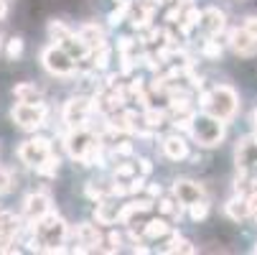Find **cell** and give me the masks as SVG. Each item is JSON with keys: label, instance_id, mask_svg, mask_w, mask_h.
<instances>
[{"label": "cell", "instance_id": "cell-19", "mask_svg": "<svg viewBox=\"0 0 257 255\" xmlns=\"http://www.w3.org/2000/svg\"><path fill=\"white\" fill-rule=\"evenodd\" d=\"M13 97L18 102H39L41 100V90L36 84H31V82H21V84L13 87Z\"/></svg>", "mask_w": 257, "mask_h": 255}, {"label": "cell", "instance_id": "cell-20", "mask_svg": "<svg viewBox=\"0 0 257 255\" xmlns=\"http://www.w3.org/2000/svg\"><path fill=\"white\" fill-rule=\"evenodd\" d=\"M77 237H79V242H82L84 247H89V250H94V247L102 242V232L97 230V225H82V227L77 230Z\"/></svg>", "mask_w": 257, "mask_h": 255}, {"label": "cell", "instance_id": "cell-35", "mask_svg": "<svg viewBox=\"0 0 257 255\" xmlns=\"http://www.w3.org/2000/svg\"><path fill=\"white\" fill-rule=\"evenodd\" d=\"M107 59H109V51L102 46V49L94 51V61H92V64H94L97 69H104V66H107Z\"/></svg>", "mask_w": 257, "mask_h": 255}, {"label": "cell", "instance_id": "cell-36", "mask_svg": "<svg viewBox=\"0 0 257 255\" xmlns=\"http://www.w3.org/2000/svg\"><path fill=\"white\" fill-rule=\"evenodd\" d=\"M21 51H23V41L21 39H11V44H8V59H18L21 56Z\"/></svg>", "mask_w": 257, "mask_h": 255}, {"label": "cell", "instance_id": "cell-18", "mask_svg": "<svg viewBox=\"0 0 257 255\" xmlns=\"http://www.w3.org/2000/svg\"><path fill=\"white\" fill-rule=\"evenodd\" d=\"M151 18H153V8H151V6L138 3V6L130 8V23H133V28H138V31L148 28V26H151Z\"/></svg>", "mask_w": 257, "mask_h": 255}, {"label": "cell", "instance_id": "cell-25", "mask_svg": "<svg viewBox=\"0 0 257 255\" xmlns=\"http://www.w3.org/2000/svg\"><path fill=\"white\" fill-rule=\"evenodd\" d=\"M49 36L64 44V41L69 39V36H71V31H69V28H66L61 21H51V23H49Z\"/></svg>", "mask_w": 257, "mask_h": 255}, {"label": "cell", "instance_id": "cell-7", "mask_svg": "<svg viewBox=\"0 0 257 255\" xmlns=\"http://www.w3.org/2000/svg\"><path fill=\"white\" fill-rule=\"evenodd\" d=\"M92 100H87V97H71L66 105H64V123L69 125V128H82L84 123H87V115H89V110H92Z\"/></svg>", "mask_w": 257, "mask_h": 255}, {"label": "cell", "instance_id": "cell-11", "mask_svg": "<svg viewBox=\"0 0 257 255\" xmlns=\"http://www.w3.org/2000/svg\"><path fill=\"white\" fill-rule=\"evenodd\" d=\"M173 194H176V199L181 204H186V207H191V204H196V202L204 199L201 187L194 184V181H176V184H173Z\"/></svg>", "mask_w": 257, "mask_h": 255}, {"label": "cell", "instance_id": "cell-43", "mask_svg": "<svg viewBox=\"0 0 257 255\" xmlns=\"http://www.w3.org/2000/svg\"><path fill=\"white\" fill-rule=\"evenodd\" d=\"M133 69H135V61H133V56H122V74H130Z\"/></svg>", "mask_w": 257, "mask_h": 255}, {"label": "cell", "instance_id": "cell-34", "mask_svg": "<svg viewBox=\"0 0 257 255\" xmlns=\"http://www.w3.org/2000/svg\"><path fill=\"white\" fill-rule=\"evenodd\" d=\"M219 54H222V46H219V41H206V44H204V56L219 59Z\"/></svg>", "mask_w": 257, "mask_h": 255}, {"label": "cell", "instance_id": "cell-4", "mask_svg": "<svg viewBox=\"0 0 257 255\" xmlns=\"http://www.w3.org/2000/svg\"><path fill=\"white\" fill-rule=\"evenodd\" d=\"M13 120L26 128V130H36V128H41L44 125V118H46V110H44V105L39 102H18L13 107Z\"/></svg>", "mask_w": 257, "mask_h": 255}, {"label": "cell", "instance_id": "cell-14", "mask_svg": "<svg viewBox=\"0 0 257 255\" xmlns=\"http://www.w3.org/2000/svg\"><path fill=\"white\" fill-rule=\"evenodd\" d=\"M257 163V140L254 138H244L237 145V166L239 168H249Z\"/></svg>", "mask_w": 257, "mask_h": 255}, {"label": "cell", "instance_id": "cell-45", "mask_svg": "<svg viewBox=\"0 0 257 255\" xmlns=\"http://www.w3.org/2000/svg\"><path fill=\"white\" fill-rule=\"evenodd\" d=\"M176 18H181V8H171L166 16V21H171V23H176Z\"/></svg>", "mask_w": 257, "mask_h": 255}, {"label": "cell", "instance_id": "cell-23", "mask_svg": "<svg viewBox=\"0 0 257 255\" xmlns=\"http://www.w3.org/2000/svg\"><path fill=\"white\" fill-rule=\"evenodd\" d=\"M143 123L148 125V128H161V125L166 123V113L158 110V107H148V110H145V115H143Z\"/></svg>", "mask_w": 257, "mask_h": 255}, {"label": "cell", "instance_id": "cell-37", "mask_svg": "<svg viewBox=\"0 0 257 255\" xmlns=\"http://www.w3.org/2000/svg\"><path fill=\"white\" fill-rule=\"evenodd\" d=\"M143 189H145V181H143L140 176H133V181H130L127 192H130V194H138V192H143Z\"/></svg>", "mask_w": 257, "mask_h": 255}, {"label": "cell", "instance_id": "cell-16", "mask_svg": "<svg viewBox=\"0 0 257 255\" xmlns=\"http://www.w3.org/2000/svg\"><path fill=\"white\" fill-rule=\"evenodd\" d=\"M79 39H82V44H84L89 51H97V49L104 46V33H102V28L94 26V23H87V26L79 31Z\"/></svg>", "mask_w": 257, "mask_h": 255}, {"label": "cell", "instance_id": "cell-44", "mask_svg": "<svg viewBox=\"0 0 257 255\" xmlns=\"http://www.w3.org/2000/svg\"><path fill=\"white\" fill-rule=\"evenodd\" d=\"M138 168H140V174H151V171H153V163H151L148 158H140V161H138Z\"/></svg>", "mask_w": 257, "mask_h": 255}, {"label": "cell", "instance_id": "cell-39", "mask_svg": "<svg viewBox=\"0 0 257 255\" xmlns=\"http://www.w3.org/2000/svg\"><path fill=\"white\" fill-rule=\"evenodd\" d=\"M115 153H120V156H130V153H133V143L120 140V143L115 145Z\"/></svg>", "mask_w": 257, "mask_h": 255}, {"label": "cell", "instance_id": "cell-42", "mask_svg": "<svg viewBox=\"0 0 257 255\" xmlns=\"http://www.w3.org/2000/svg\"><path fill=\"white\" fill-rule=\"evenodd\" d=\"M244 28L254 36V39H257V16H249L247 21H244Z\"/></svg>", "mask_w": 257, "mask_h": 255}, {"label": "cell", "instance_id": "cell-29", "mask_svg": "<svg viewBox=\"0 0 257 255\" xmlns=\"http://www.w3.org/2000/svg\"><path fill=\"white\" fill-rule=\"evenodd\" d=\"M130 3H122L117 11H112V13H109V26H117V23H122L125 21V16H130Z\"/></svg>", "mask_w": 257, "mask_h": 255}, {"label": "cell", "instance_id": "cell-26", "mask_svg": "<svg viewBox=\"0 0 257 255\" xmlns=\"http://www.w3.org/2000/svg\"><path fill=\"white\" fill-rule=\"evenodd\" d=\"M87 197L89 199H104V197H109V187H104V184H97V181H89V184H87Z\"/></svg>", "mask_w": 257, "mask_h": 255}, {"label": "cell", "instance_id": "cell-6", "mask_svg": "<svg viewBox=\"0 0 257 255\" xmlns=\"http://www.w3.org/2000/svg\"><path fill=\"white\" fill-rule=\"evenodd\" d=\"M41 59H44V66L51 71V74L64 77V74H71V71H74V59H71V54L64 46H49Z\"/></svg>", "mask_w": 257, "mask_h": 255}, {"label": "cell", "instance_id": "cell-5", "mask_svg": "<svg viewBox=\"0 0 257 255\" xmlns=\"http://www.w3.org/2000/svg\"><path fill=\"white\" fill-rule=\"evenodd\" d=\"M18 156H21L23 163L39 168V166L51 156V140H49V138H33V140H26V143L21 145Z\"/></svg>", "mask_w": 257, "mask_h": 255}, {"label": "cell", "instance_id": "cell-47", "mask_svg": "<svg viewBox=\"0 0 257 255\" xmlns=\"http://www.w3.org/2000/svg\"><path fill=\"white\" fill-rule=\"evenodd\" d=\"M143 3H145V6H151V8L156 11V8H158V6L163 3V0H143Z\"/></svg>", "mask_w": 257, "mask_h": 255}, {"label": "cell", "instance_id": "cell-31", "mask_svg": "<svg viewBox=\"0 0 257 255\" xmlns=\"http://www.w3.org/2000/svg\"><path fill=\"white\" fill-rule=\"evenodd\" d=\"M115 176L117 179H133V176H138V166L135 163H120L115 168Z\"/></svg>", "mask_w": 257, "mask_h": 255}, {"label": "cell", "instance_id": "cell-9", "mask_svg": "<svg viewBox=\"0 0 257 255\" xmlns=\"http://www.w3.org/2000/svg\"><path fill=\"white\" fill-rule=\"evenodd\" d=\"M229 44H232V49L237 51V54H242V56H252L254 51H257V39L254 36L242 26V28H234L232 33H229Z\"/></svg>", "mask_w": 257, "mask_h": 255}, {"label": "cell", "instance_id": "cell-13", "mask_svg": "<svg viewBox=\"0 0 257 255\" xmlns=\"http://www.w3.org/2000/svg\"><path fill=\"white\" fill-rule=\"evenodd\" d=\"M21 230V222L18 217L11 214V212H0V247H6L13 242V237L18 235Z\"/></svg>", "mask_w": 257, "mask_h": 255}, {"label": "cell", "instance_id": "cell-49", "mask_svg": "<svg viewBox=\"0 0 257 255\" xmlns=\"http://www.w3.org/2000/svg\"><path fill=\"white\" fill-rule=\"evenodd\" d=\"M254 140H257V138H254Z\"/></svg>", "mask_w": 257, "mask_h": 255}, {"label": "cell", "instance_id": "cell-17", "mask_svg": "<svg viewBox=\"0 0 257 255\" xmlns=\"http://www.w3.org/2000/svg\"><path fill=\"white\" fill-rule=\"evenodd\" d=\"M201 26H204L211 36L222 33V31H224V26H227L224 13H222V11H216V8H206V11L201 13Z\"/></svg>", "mask_w": 257, "mask_h": 255}, {"label": "cell", "instance_id": "cell-27", "mask_svg": "<svg viewBox=\"0 0 257 255\" xmlns=\"http://www.w3.org/2000/svg\"><path fill=\"white\" fill-rule=\"evenodd\" d=\"M168 252H194V245L189 240H181L178 235H173L168 242Z\"/></svg>", "mask_w": 257, "mask_h": 255}, {"label": "cell", "instance_id": "cell-32", "mask_svg": "<svg viewBox=\"0 0 257 255\" xmlns=\"http://www.w3.org/2000/svg\"><path fill=\"white\" fill-rule=\"evenodd\" d=\"M11 189H13V176L0 168V194H8Z\"/></svg>", "mask_w": 257, "mask_h": 255}, {"label": "cell", "instance_id": "cell-2", "mask_svg": "<svg viewBox=\"0 0 257 255\" xmlns=\"http://www.w3.org/2000/svg\"><path fill=\"white\" fill-rule=\"evenodd\" d=\"M201 107L206 113L222 118V120H229L237 110V95L232 87H214L211 92H204L201 95Z\"/></svg>", "mask_w": 257, "mask_h": 255}, {"label": "cell", "instance_id": "cell-48", "mask_svg": "<svg viewBox=\"0 0 257 255\" xmlns=\"http://www.w3.org/2000/svg\"><path fill=\"white\" fill-rule=\"evenodd\" d=\"M254 123H257V113H254Z\"/></svg>", "mask_w": 257, "mask_h": 255}, {"label": "cell", "instance_id": "cell-10", "mask_svg": "<svg viewBox=\"0 0 257 255\" xmlns=\"http://www.w3.org/2000/svg\"><path fill=\"white\" fill-rule=\"evenodd\" d=\"M23 212H26L28 220L36 225V222H39L44 214H49V212H51V199H49L46 194H31V197L26 199Z\"/></svg>", "mask_w": 257, "mask_h": 255}, {"label": "cell", "instance_id": "cell-41", "mask_svg": "<svg viewBox=\"0 0 257 255\" xmlns=\"http://www.w3.org/2000/svg\"><path fill=\"white\" fill-rule=\"evenodd\" d=\"M120 242H122V235H117V232H112V235H109V252H115L117 247H120Z\"/></svg>", "mask_w": 257, "mask_h": 255}, {"label": "cell", "instance_id": "cell-22", "mask_svg": "<svg viewBox=\"0 0 257 255\" xmlns=\"http://www.w3.org/2000/svg\"><path fill=\"white\" fill-rule=\"evenodd\" d=\"M168 110H171L173 118H186V115H191V102L183 97V95L181 97H173L171 105H168Z\"/></svg>", "mask_w": 257, "mask_h": 255}, {"label": "cell", "instance_id": "cell-12", "mask_svg": "<svg viewBox=\"0 0 257 255\" xmlns=\"http://www.w3.org/2000/svg\"><path fill=\"white\" fill-rule=\"evenodd\" d=\"M120 204L112 202V197H104L97 202V209H94V217H97V222L99 225H115L120 222Z\"/></svg>", "mask_w": 257, "mask_h": 255}, {"label": "cell", "instance_id": "cell-40", "mask_svg": "<svg viewBox=\"0 0 257 255\" xmlns=\"http://www.w3.org/2000/svg\"><path fill=\"white\" fill-rule=\"evenodd\" d=\"M183 21H189V23L199 26V23H201V13H199L196 8H189V11H186V16H183Z\"/></svg>", "mask_w": 257, "mask_h": 255}, {"label": "cell", "instance_id": "cell-38", "mask_svg": "<svg viewBox=\"0 0 257 255\" xmlns=\"http://www.w3.org/2000/svg\"><path fill=\"white\" fill-rule=\"evenodd\" d=\"M135 46H138V44H135L133 39H120V54H122V56H130V51H133Z\"/></svg>", "mask_w": 257, "mask_h": 255}, {"label": "cell", "instance_id": "cell-8", "mask_svg": "<svg viewBox=\"0 0 257 255\" xmlns=\"http://www.w3.org/2000/svg\"><path fill=\"white\" fill-rule=\"evenodd\" d=\"M92 135L87 133V128L82 125V128H71V133L66 135V151L74 156V158H82L84 156V151L92 145Z\"/></svg>", "mask_w": 257, "mask_h": 255}, {"label": "cell", "instance_id": "cell-21", "mask_svg": "<svg viewBox=\"0 0 257 255\" xmlns=\"http://www.w3.org/2000/svg\"><path fill=\"white\" fill-rule=\"evenodd\" d=\"M227 214L232 217V220H244V217H249L252 214V209H249V197L244 199V197H234L229 204H227Z\"/></svg>", "mask_w": 257, "mask_h": 255}, {"label": "cell", "instance_id": "cell-46", "mask_svg": "<svg viewBox=\"0 0 257 255\" xmlns=\"http://www.w3.org/2000/svg\"><path fill=\"white\" fill-rule=\"evenodd\" d=\"M161 192H163L161 184H151V187H148V194H151V197H161Z\"/></svg>", "mask_w": 257, "mask_h": 255}, {"label": "cell", "instance_id": "cell-28", "mask_svg": "<svg viewBox=\"0 0 257 255\" xmlns=\"http://www.w3.org/2000/svg\"><path fill=\"white\" fill-rule=\"evenodd\" d=\"M56 171H59V156H54V153H51V156L39 166V174H44V176H54Z\"/></svg>", "mask_w": 257, "mask_h": 255}, {"label": "cell", "instance_id": "cell-1", "mask_svg": "<svg viewBox=\"0 0 257 255\" xmlns=\"http://www.w3.org/2000/svg\"><path fill=\"white\" fill-rule=\"evenodd\" d=\"M36 237H39V242L44 245L41 250L46 252H61V242L66 237V225L59 214H44L39 222H36Z\"/></svg>", "mask_w": 257, "mask_h": 255}, {"label": "cell", "instance_id": "cell-24", "mask_svg": "<svg viewBox=\"0 0 257 255\" xmlns=\"http://www.w3.org/2000/svg\"><path fill=\"white\" fill-rule=\"evenodd\" d=\"M143 232H145V237H163V235H168V225L163 220H151Z\"/></svg>", "mask_w": 257, "mask_h": 255}, {"label": "cell", "instance_id": "cell-15", "mask_svg": "<svg viewBox=\"0 0 257 255\" xmlns=\"http://www.w3.org/2000/svg\"><path fill=\"white\" fill-rule=\"evenodd\" d=\"M163 153L171 161H181V158L189 156V145H186V140H183L181 135H168L163 140Z\"/></svg>", "mask_w": 257, "mask_h": 255}, {"label": "cell", "instance_id": "cell-3", "mask_svg": "<svg viewBox=\"0 0 257 255\" xmlns=\"http://www.w3.org/2000/svg\"><path fill=\"white\" fill-rule=\"evenodd\" d=\"M191 135L199 140V145H206V148H211V145H219L224 138V123L222 118L216 115H201V118H194V128H191Z\"/></svg>", "mask_w": 257, "mask_h": 255}, {"label": "cell", "instance_id": "cell-33", "mask_svg": "<svg viewBox=\"0 0 257 255\" xmlns=\"http://www.w3.org/2000/svg\"><path fill=\"white\" fill-rule=\"evenodd\" d=\"M206 212H209V204H206L204 199L196 202V204H191V217H194V220H204Z\"/></svg>", "mask_w": 257, "mask_h": 255}, {"label": "cell", "instance_id": "cell-30", "mask_svg": "<svg viewBox=\"0 0 257 255\" xmlns=\"http://www.w3.org/2000/svg\"><path fill=\"white\" fill-rule=\"evenodd\" d=\"M158 209H161L163 214H173V217H178V214H181V207H178V204H176V199H171V197L161 199Z\"/></svg>", "mask_w": 257, "mask_h": 255}]
</instances>
